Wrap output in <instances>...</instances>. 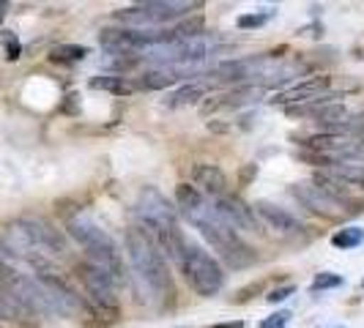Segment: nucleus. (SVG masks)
Here are the masks:
<instances>
[{
    "instance_id": "2",
    "label": "nucleus",
    "mask_w": 364,
    "mask_h": 328,
    "mask_svg": "<svg viewBox=\"0 0 364 328\" xmlns=\"http://www.w3.org/2000/svg\"><path fill=\"white\" fill-rule=\"evenodd\" d=\"M127 252L132 263V279L137 282V290L148 304L164 307L167 301H173V279L156 241L140 227H129Z\"/></svg>"
},
{
    "instance_id": "17",
    "label": "nucleus",
    "mask_w": 364,
    "mask_h": 328,
    "mask_svg": "<svg viewBox=\"0 0 364 328\" xmlns=\"http://www.w3.org/2000/svg\"><path fill=\"white\" fill-rule=\"evenodd\" d=\"M323 173H328L331 178L348 183V186H356L364 189V162H334L331 167H326Z\"/></svg>"
},
{
    "instance_id": "11",
    "label": "nucleus",
    "mask_w": 364,
    "mask_h": 328,
    "mask_svg": "<svg viewBox=\"0 0 364 328\" xmlns=\"http://www.w3.org/2000/svg\"><path fill=\"white\" fill-rule=\"evenodd\" d=\"M214 211L219 214V219L228 224V227H233V230H244V233H260V222L255 219V211L247 205V202H241L238 197L233 195H225V197H219L214 200Z\"/></svg>"
},
{
    "instance_id": "24",
    "label": "nucleus",
    "mask_w": 364,
    "mask_h": 328,
    "mask_svg": "<svg viewBox=\"0 0 364 328\" xmlns=\"http://www.w3.org/2000/svg\"><path fill=\"white\" fill-rule=\"evenodd\" d=\"M19 260V255L9 246V241L0 236V266H6V268H14V263Z\"/></svg>"
},
{
    "instance_id": "13",
    "label": "nucleus",
    "mask_w": 364,
    "mask_h": 328,
    "mask_svg": "<svg viewBox=\"0 0 364 328\" xmlns=\"http://www.w3.org/2000/svg\"><path fill=\"white\" fill-rule=\"evenodd\" d=\"M192 181H195V189L200 186L205 197H211V200H219V197L228 195V175L219 170L217 164H198L192 170Z\"/></svg>"
},
{
    "instance_id": "10",
    "label": "nucleus",
    "mask_w": 364,
    "mask_h": 328,
    "mask_svg": "<svg viewBox=\"0 0 364 328\" xmlns=\"http://www.w3.org/2000/svg\"><path fill=\"white\" fill-rule=\"evenodd\" d=\"M328 88H331V77H310L304 82H296L293 88H285L279 91L272 99V104H279V107H299V104H310V102H318L328 96Z\"/></svg>"
},
{
    "instance_id": "22",
    "label": "nucleus",
    "mask_w": 364,
    "mask_h": 328,
    "mask_svg": "<svg viewBox=\"0 0 364 328\" xmlns=\"http://www.w3.org/2000/svg\"><path fill=\"white\" fill-rule=\"evenodd\" d=\"M272 19V11H266V14H241L236 19V25L241 31H250V28H260V25H266Z\"/></svg>"
},
{
    "instance_id": "4",
    "label": "nucleus",
    "mask_w": 364,
    "mask_h": 328,
    "mask_svg": "<svg viewBox=\"0 0 364 328\" xmlns=\"http://www.w3.org/2000/svg\"><path fill=\"white\" fill-rule=\"evenodd\" d=\"M178 271L189 282V288L198 293V295H205V298L208 295H217L222 290V285H225L222 266L205 249L189 244V241H186V249H183L181 260H178Z\"/></svg>"
},
{
    "instance_id": "26",
    "label": "nucleus",
    "mask_w": 364,
    "mask_h": 328,
    "mask_svg": "<svg viewBox=\"0 0 364 328\" xmlns=\"http://www.w3.org/2000/svg\"><path fill=\"white\" fill-rule=\"evenodd\" d=\"M293 290H296L293 285H285V288H274V290L269 293V295H266V301H269V304H279V301H285V298H291Z\"/></svg>"
},
{
    "instance_id": "27",
    "label": "nucleus",
    "mask_w": 364,
    "mask_h": 328,
    "mask_svg": "<svg viewBox=\"0 0 364 328\" xmlns=\"http://www.w3.org/2000/svg\"><path fill=\"white\" fill-rule=\"evenodd\" d=\"M263 288H266V282H255V285H250V288H244V290H238V295L236 298H233V301H236V304H244V301H247V298H252V293H260L263 290Z\"/></svg>"
},
{
    "instance_id": "1",
    "label": "nucleus",
    "mask_w": 364,
    "mask_h": 328,
    "mask_svg": "<svg viewBox=\"0 0 364 328\" xmlns=\"http://www.w3.org/2000/svg\"><path fill=\"white\" fill-rule=\"evenodd\" d=\"M176 205H178V214L195 230H200V236L214 246V252L222 257L225 266L241 271V268H250L257 260L255 249L238 236L233 227H228L219 219V214L214 211V202L208 200L203 192H198L195 186L178 183V189H176Z\"/></svg>"
},
{
    "instance_id": "14",
    "label": "nucleus",
    "mask_w": 364,
    "mask_h": 328,
    "mask_svg": "<svg viewBox=\"0 0 364 328\" xmlns=\"http://www.w3.org/2000/svg\"><path fill=\"white\" fill-rule=\"evenodd\" d=\"M0 320H6V323H17V326H28V328L38 326L36 315H31V312L25 310V307H22V304H19L17 298L6 290L3 285H0Z\"/></svg>"
},
{
    "instance_id": "23",
    "label": "nucleus",
    "mask_w": 364,
    "mask_h": 328,
    "mask_svg": "<svg viewBox=\"0 0 364 328\" xmlns=\"http://www.w3.org/2000/svg\"><path fill=\"white\" fill-rule=\"evenodd\" d=\"M0 38H3V47H6V58H9V60H17L19 55H22V47H19L17 36L6 31V33H3Z\"/></svg>"
},
{
    "instance_id": "19",
    "label": "nucleus",
    "mask_w": 364,
    "mask_h": 328,
    "mask_svg": "<svg viewBox=\"0 0 364 328\" xmlns=\"http://www.w3.org/2000/svg\"><path fill=\"white\" fill-rule=\"evenodd\" d=\"M88 55H91V50L82 47V44H58L53 53H50V60L53 63H80Z\"/></svg>"
},
{
    "instance_id": "30",
    "label": "nucleus",
    "mask_w": 364,
    "mask_h": 328,
    "mask_svg": "<svg viewBox=\"0 0 364 328\" xmlns=\"http://www.w3.org/2000/svg\"><path fill=\"white\" fill-rule=\"evenodd\" d=\"M6 11H9V3H0V22L6 19Z\"/></svg>"
},
{
    "instance_id": "16",
    "label": "nucleus",
    "mask_w": 364,
    "mask_h": 328,
    "mask_svg": "<svg viewBox=\"0 0 364 328\" xmlns=\"http://www.w3.org/2000/svg\"><path fill=\"white\" fill-rule=\"evenodd\" d=\"M91 85L93 91H105V93H112V96H132L134 93V82L127 80L124 74H102V77H91Z\"/></svg>"
},
{
    "instance_id": "31",
    "label": "nucleus",
    "mask_w": 364,
    "mask_h": 328,
    "mask_svg": "<svg viewBox=\"0 0 364 328\" xmlns=\"http://www.w3.org/2000/svg\"><path fill=\"white\" fill-rule=\"evenodd\" d=\"M362 288H364V282H362Z\"/></svg>"
},
{
    "instance_id": "28",
    "label": "nucleus",
    "mask_w": 364,
    "mask_h": 328,
    "mask_svg": "<svg viewBox=\"0 0 364 328\" xmlns=\"http://www.w3.org/2000/svg\"><path fill=\"white\" fill-rule=\"evenodd\" d=\"M252 178H257V164H247V167L241 170V186H247Z\"/></svg>"
},
{
    "instance_id": "15",
    "label": "nucleus",
    "mask_w": 364,
    "mask_h": 328,
    "mask_svg": "<svg viewBox=\"0 0 364 328\" xmlns=\"http://www.w3.org/2000/svg\"><path fill=\"white\" fill-rule=\"evenodd\" d=\"M178 80H183V74L178 69H173V66H159V69H151L140 77V82H137V88H143V91H162V88H170V85H176Z\"/></svg>"
},
{
    "instance_id": "12",
    "label": "nucleus",
    "mask_w": 364,
    "mask_h": 328,
    "mask_svg": "<svg viewBox=\"0 0 364 328\" xmlns=\"http://www.w3.org/2000/svg\"><path fill=\"white\" fill-rule=\"evenodd\" d=\"M252 211H255L257 217L263 219L272 230H277L279 236H299V233H304L307 227L299 222V219L293 217L291 211H285V208H279L277 202L272 200H255L252 205Z\"/></svg>"
},
{
    "instance_id": "21",
    "label": "nucleus",
    "mask_w": 364,
    "mask_h": 328,
    "mask_svg": "<svg viewBox=\"0 0 364 328\" xmlns=\"http://www.w3.org/2000/svg\"><path fill=\"white\" fill-rule=\"evenodd\" d=\"M343 276L340 273H318L315 279H312V285H310V290L312 293H323V290H334V288H343Z\"/></svg>"
},
{
    "instance_id": "7",
    "label": "nucleus",
    "mask_w": 364,
    "mask_h": 328,
    "mask_svg": "<svg viewBox=\"0 0 364 328\" xmlns=\"http://www.w3.org/2000/svg\"><path fill=\"white\" fill-rule=\"evenodd\" d=\"M134 211H137V217L143 219V224L148 227V236L156 238L162 236V233H170V230H178V208H173V202L167 200L159 189H154V186L140 189Z\"/></svg>"
},
{
    "instance_id": "25",
    "label": "nucleus",
    "mask_w": 364,
    "mask_h": 328,
    "mask_svg": "<svg viewBox=\"0 0 364 328\" xmlns=\"http://www.w3.org/2000/svg\"><path fill=\"white\" fill-rule=\"evenodd\" d=\"M288 320H291V312H277L272 317H266V320L260 323V328H285Z\"/></svg>"
},
{
    "instance_id": "8",
    "label": "nucleus",
    "mask_w": 364,
    "mask_h": 328,
    "mask_svg": "<svg viewBox=\"0 0 364 328\" xmlns=\"http://www.w3.org/2000/svg\"><path fill=\"white\" fill-rule=\"evenodd\" d=\"M291 195L296 200L301 202L307 211H312L315 217L321 219H331V222H337V219H346V217H353L350 211H348L346 205L340 200H334L331 195H328L326 189H321L315 181H299L291 186Z\"/></svg>"
},
{
    "instance_id": "5",
    "label": "nucleus",
    "mask_w": 364,
    "mask_h": 328,
    "mask_svg": "<svg viewBox=\"0 0 364 328\" xmlns=\"http://www.w3.org/2000/svg\"><path fill=\"white\" fill-rule=\"evenodd\" d=\"M198 3H176V0H148L140 6H132V9H121L115 11L112 19L124 22L132 31H156L162 28L164 22H173V19L183 17L195 9Z\"/></svg>"
},
{
    "instance_id": "20",
    "label": "nucleus",
    "mask_w": 364,
    "mask_h": 328,
    "mask_svg": "<svg viewBox=\"0 0 364 328\" xmlns=\"http://www.w3.org/2000/svg\"><path fill=\"white\" fill-rule=\"evenodd\" d=\"M331 244L337 249H356L359 244H364V230L362 227H343L331 236Z\"/></svg>"
},
{
    "instance_id": "18",
    "label": "nucleus",
    "mask_w": 364,
    "mask_h": 328,
    "mask_svg": "<svg viewBox=\"0 0 364 328\" xmlns=\"http://www.w3.org/2000/svg\"><path fill=\"white\" fill-rule=\"evenodd\" d=\"M211 85H205V82H189V85H183L181 91H176L170 99H167V104L170 107H186V104H198L203 96L208 93Z\"/></svg>"
},
{
    "instance_id": "3",
    "label": "nucleus",
    "mask_w": 364,
    "mask_h": 328,
    "mask_svg": "<svg viewBox=\"0 0 364 328\" xmlns=\"http://www.w3.org/2000/svg\"><path fill=\"white\" fill-rule=\"evenodd\" d=\"M66 230L85 249L88 263H93L99 271L107 273L115 285H127L129 279H132L127 268H124V260H121V252H118L115 241L93 222V217H88L85 211H77V214L66 219Z\"/></svg>"
},
{
    "instance_id": "6",
    "label": "nucleus",
    "mask_w": 364,
    "mask_h": 328,
    "mask_svg": "<svg viewBox=\"0 0 364 328\" xmlns=\"http://www.w3.org/2000/svg\"><path fill=\"white\" fill-rule=\"evenodd\" d=\"M77 276H80V282H82V290L88 295L93 312L112 323V320L118 317V312H121V301H118V293H115V282H112L105 271H99L93 263H88V260L77 266Z\"/></svg>"
},
{
    "instance_id": "9",
    "label": "nucleus",
    "mask_w": 364,
    "mask_h": 328,
    "mask_svg": "<svg viewBox=\"0 0 364 328\" xmlns=\"http://www.w3.org/2000/svg\"><path fill=\"white\" fill-rule=\"evenodd\" d=\"M36 282L41 285V290L47 293V298H50V304H53L58 317H74V315H80V312L85 310V301L60 276H55L50 271H41L36 273Z\"/></svg>"
},
{
    "instance_id": "29",
    "label": "nucleus",
    "mask_w": 364,
    "mask_h": 328,
    "mask_svg": "<svg viewBox=\"0 0 364 328\" xmlns=\"http://www.w3.org/2000/svg\"><path fill=\"white\" fill-rule=\"evenodd\" d=\"M211 328H244V323L236 320V323H219V326H211Z\"/></svg>"
}]
</instances>
